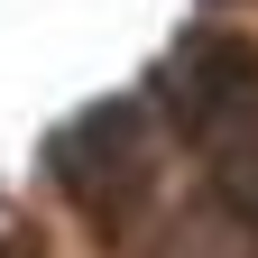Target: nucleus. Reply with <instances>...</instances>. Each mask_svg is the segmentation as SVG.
<instances>
[{
    "instance_id": "f257e3e1",
    "label": "nucleus",
    "mask_w": 258,
    "mask_h": 258,
    "mask_svg": "<svg viewBox=\"0 0 258 258\" xmlns=\"http://www.w3.org/2000/svg\"><path fill=\"white\" fill-rule=\"evenodd\" d=\"M55 175L74 184L92 212H120L129 194L148 184V111H139V102H102V111H83V120L55 139Z\"/></svg>"
},
{
    "instance_id": "f03ea898",
    "label": "nucleus",
    "mask_w": 258,
    "mask_h": 258,
    "mask_svg": "<svg viewBox=\"0 0 258 258\" xmlns=\"http://www.w3.org/2000/svg\"><path fill=\"white\" fill-rule=\"evenodd\" d=\"M203 139H249V148L221 157V184H231V203H249V212H258V74H249L231 102L203 120Z\"/></svg>"
}]
</instances>
